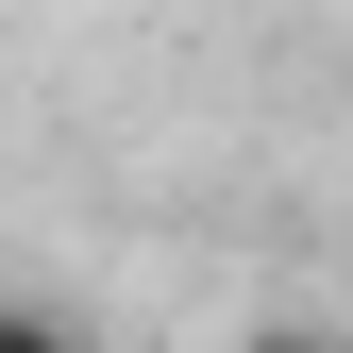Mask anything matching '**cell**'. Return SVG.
<instances>
[{
    "mask_svg": "<svg viewBox=\"0 0 353 353\" xmlns=\"http://www.w3.org/2000/svg\"><path fill=\"white\" fill-rule=\"evenodd\" d=\"M0 353H84V336L51 320V303H0Z\"/></svg>",
    "mask_w": 353,
    "mask_h": 353,
    "instance_id": "6da1fadb",
    "label": "cell"
},
{
    "mask_svg": "<svg viewBox=\"0 0 353 353\" xmlns=\"http://www.w3.org/2000/svg\"><path fill=\"white\" fill-rule=\"evenodd\" d=\"M252 353H336V336H303V320H270V336H252Z\"/></svg>",
    "mask_w": 353,
    "mask_h": 353,
    "instance_id": "7a4b0ae2",
    "label": "cell"
}]
</instances>
